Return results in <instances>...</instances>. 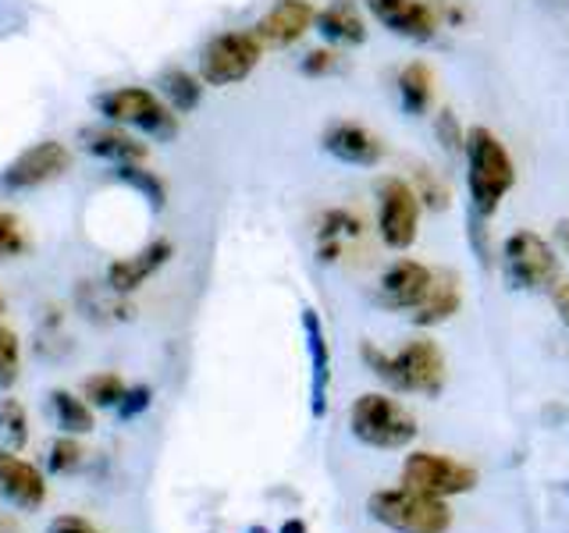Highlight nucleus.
<instances>
[{
  "label": "nucleus",
  "mask_w": 569,
  "mask_h": 533,
  "mask_svg": "<svg viewBox=\"0 0 569 533\" xmlns=\"http://www.w3.org/2000/svg\"><path fill=\"white\" fill-rule=\"evenodd\" d=\"M363 363L378 381L396 391H417V395H438L445 388V355L431 338H413L396 355H385L373 342L363 345Z\"/></svg>",
  "instance_id": "1"
},
{
  "label": "nucleus",
  "mask_w": 569,
  "mask_h": 533,
  "mask_svg": "<svg viewBox=\"0 0 569 533\" xmlns=\"http://www.w3.org/2000/svg\"><path fill=\"white\" fill-rule=\"evenodd\" d=\"M467 164H470L467 171L470 207L477 218H491L516 182L512 157L491 129H473L467 135Z\"/></svg>",
  "instance_id": "2"
},
{
  "label": "nucleus",
  "mask_w": 569,
  "mask_h": 533,
  "mask_svg": "<svg viewBox=\"0 0 569 533\" xmlns=\"http://www.w3.org/2000/svg\"><path fill=\"white\" fill-rule=\"evenodd\" d=\"M367 512L373 523H381L396 533H449L452 530V512L441 497L409 491V487L370 494Z\"/></svg>",
  "instance_id": "3"
},
{
  "label": "nucleus",
  "mask_w": 569,
  "mask_h": 533,
  "mask_svg": "<svg viewBox=\"0 0 569 533\" xmlns=\"http://www.w3.org/2000/svg\"><path fill=\"white\" fill-rule=\"evenodd\" d=\"M97 111L107 121L136 129L157 142H168L178 135V114L157 93H150V89H139V86L107 89V93L97 97Z\"/></svg>",
  "instance_id": "4"
},
{
  "label": "nucleus",
  "mask_w": 569,
  "mask_h": 533,
  "mask_svg": "<svg viewBox=\"0 0 569 533\" xmlns=\"http://www.w3.org/2000/svg\"><path fill=\"white\" fill-rule=\"evenodd\" d=\"M349 426L356 441L370 444V449H406L409 441L417 438V420L406 413V409L388 399V395H378V391H370V395H360L349 409Z\"/></svg>",
  "instance_id": "5"
},
{
  "label": "nucleus",
  "mask_w": 569,
  "mask_h": 533,
  "mask_svg": "<svg viewBox=\"0 0 569 533\" xmlns=\"http://www.w3.org/2000/svg\"><path fill=\"white\" fill-rule=\"evenodd\" d=\"M502 274L520 292H545L559 281V257L538 231H512L502 242Z\"/></svg>",
  "instance_id": "6"
},
{
  "label": "nucleus",
  "mask_w": 569,
  "mask_h": 533,
  "mask_svg": "<svg viewBox=\"0 0 569 533\" xmlns=\"http://www.w3.org/2000/svg\"><path fill=\"white\" fill-rule=\"evenodd\" d=\"M263 43L257 32H221L200 53V79L207 86H236L260 64Z\"/></svg>",
  "instance_id": "7"
},
{
  "label": "nucleus",
  "mask_w": 569,
  "mask_h": 533,
  "mask_svg": "<svg viewBox=\"0 0 569 533\" xmlns=\"http://www.w3.org/2000/svg\"><path fill=\"white\" fill-rule=\"evenodd\" d=\"M71 168V153L64 142L58 139H43L36 147L22 150L11 164L0 171V189L4 192H29V189H40L53 178H61Z\"/></svg>",
  "instance_id": "8"
},
{
  "label": "nucleus",
  "mask_w": 569,
  "mask_h": 533,
  "mask_svg": "<svg viewBox=\"0 0 569 533\" xmlns=\"http://www.w3.org/2000/svg\"><path fill=\"white\" fill-rule=\"evenodd\" d=\"M378 228L391 249H409L420 228V200L402 178H381L378 182Z\"/></svg>",
  "instance_id": "9"
},
{
  "label": "nucleus",
  "mask_w": 569,
  "mask_h": 533,
  "mask_svg": "<svg viewBox=\"0 0 569 533\" xmlns=\"http://www.w3.org/2000/svg\"><path fill=\"white\" fill-rule=\"evenodd\" d=\"M402 484L409 491L431 494V497H449V494H462L477 484V470L462 466L456 459H445L435 452H417L406 459L402 466Z\"/></svg>",
  "instance_id": "10"
},
{
  "label": "nucleus",
  "mask_w": 569,
  "mask_h": 533,
  "mask_svg": "<svg viewBox=\"0 0 569 533\" xmlns=\"http://www.w3.org/2000/svg\"><path fill=\"white\" fill-rule=\"evenodd\" d=\"M435 284V274L417 260H396L378 281V302L385 310H417Z\"/></svg>",
  "instance_id": "11"
},
{
  "label": "nucleus",
  "mask_w": 569,
  "mask_h": 533,
  "mask_svg": "<svg viewBox=\"0 0 569 533\" xmlns=\"http://www.w3.org/2000/svg\"><path fill=\"white\" fill-rule=\"evenodd\" d=\"M174 253V245L168 239H153L139 249V253L124 257V260H114L111 266H107V289H111L114 295H129L136 289H142L160 266H164Z\"/></svg>",
  "instance_id": "12"
},
{
  "label": "nucleus",
  "mask_w": 569,
  "mask_h": 533,
  "mask_svg": "<svg viewBox=\"0 0 569 533\" xmlns=\"http://www.w3.org/2000/svg\"><path fill=\"white\" fill-rule=\"evenodd\" d=\"M313 18L317 11L310 8V0H278L253 26V32L263 47H292L313 26Z\"/></svg>",
  "instance_id": "13"
},
{
  "label": "nucleus",
  "mask_w": 569,
  "mask_h": 533,
  "mask_svg": "<svg viewBox=\"0 0 569 533\" xmlns=\"http://www.w3.org/2000/svg\"><path fill=\"white\" fill-rule=\"evenodd\" d=\"M0 497L26 512L40 509L47 502V484H43L40 470L8 449H0Z\"/></svg>",
  "instance_id": "14"
},
{
  "label": "nucleus",
  "mask_w": 569,
  "mask_h": 533,
  "mask_svg": "<svg viewBox=\"0 0 569 533\" xmlns=\"http://www.w3.org/2000/svg\"><path fill=\"white\" fill-rule=\"evenodd\" d=\"M367 8L385 29L406 36V40L423 43V40H431L438 29V18L423 0H367Z\"/></svg>",
  "instance_id": "15"
},
{
  "label": "nucleus",
  "mask_w": 569,
  "mask_h": 533,
  "mask_svg": "<svg viewBox=\"0 0 569 533\" xmlns=\"http://www.w3.org/2000/svg\"><path fill=\"white\" fill-rule=\"evenodd\" d=\"M325 150L342 164L373 168L385 157V142L356 121H335L325 132Z\"/></svg>",
  "instance_id": "16"
},
{
  "label": "nucleus",
  "mask_w": 569,
  "mask_h": 533,
  "mask_svg": "<svg viewBox=\"0 0 569 533\" xmlns=\"http://www.w3.org/2000/svg\"><path fill=\"white\" fill-rule=\"evenodd\" d=\"M79 147L89 153V157H97V160H107V164H142L147 160V147L129 135V132H121V129H82L79 132Z\"/></svg>",
  "instance_id": "17"
},
{
  "label": "nucleus",
  "mask_w": 569,
  "mask_h": 533,
  "mask_svg": "<svg viewBox=\"0 0 569 533\" xmlns=\"http://www.w3.org/2000/svg\"><path fill=\"white\" fill-rule=\"evenodd\" d=\"M302 331H307V345H310V363H313V384H310V409L320 420L328 413V384H331V355L325 342V328H320V316L313 310H302Z\"/></svg>",
  "instance_id": "18"
},
{
  "label": "nucleus",
  "mask_w": 569,
  "mask_h": 533,
  "mask_svg": "<svg viewBox=\"0 0 569 533\" xmlns=\"http://www.w3.org/2000/svg\"><path fill=\"white\" fill-rule=\"evenodd\" d=\"M363 235V221L352 210L335 207L328 213H320L317 221V257L325 263H335L346 253V245Z\"/></svg>",
  "instance_id": "19"
},
{
  "label": "nucleus",
  "mask_w": 569,
  "mask_h": 533,
  "mask_svg": "<svg viewBox=\"0 0 569 533\" xmlns=\"http://www.w3.org/2000/svg\"><path fill=\"white\" fill-rule=\"evenodd\" d=\"M313 22L331 43L356 47V43L367 40V26H363V18H360V11H356L352 0H331V4L313 18Z\"/></svg>",
  "instance_id": "20"
},
{
  "label": "nucleus",
  "mask_w": 569,
  "mask_h": 533,
  "mask_svg": "<svg viewBox=\"0 0 569 533\" xmlns=\"http://www.w3.org/2000/svg\"><path fill=\"white\" fill-rule=\"evenodd\" d=\"M456 310H459V281L452 274H435L431 292L413 310V320L420 328H435L441 320H449Z\"/></svg>",
  "instance_id": "21"
},
{
  "label": "nucleus",
  "mask_w": 569,
  "mask_h": 533,
  "mask_svg": "<svg viewBox=\"0 0 569 533\" xmlns=\"http://www.w3.org/2000/svg\"><path fill=\"white\" fill-rule=\"evenodd\" d=\"M50 413H53V423L61 426L64 434H89L93 431V409H89V402L86 399H79V395H71V391H64V388H53L50 391Z\"/></svg>",
  "instance_id": "22"
},
{
  "label": "nucleus",
  "mask_w": 569,
  "mask_h": 533,
  "mask_svg": "<svg viewBox=\"0 0 569 533\" xmlns=\"http://www.w3.org/2000/svg\"><path fill=\"white\" fill-rule=\"evenodd\" d=\"M431 97H435V76L431 68L423 61H413L399 71V100H402V111L406 114H423L427 107H431Z\"/></svg>",
  "instance_id": "23"
},
{
  "label": "nucleus",
  "mask_w": 569,
  "mask_h": 533,
  "mask_svg": "<svg viewBox=\"0 0 569 533\" xmlns=\"http://www.w3.org/2000/svg\"><path fill=\"white\" fill-rule=\"evenodd\" d=\"M160 97H164V103L174 114H192L203 100V86L196 76H189V71L168 68L164 76H160Z\"/></svg>",
  "instance_id": "24"
},
{
  "label": "nucleus",
  "mask_w": 569,
  "mask_h": 533,
  "mask_svg": "<svg viewBox=\"0 0 569 533\" xmlns=\"http://www.w3.org/2000/svg\"><path fill=\"white\" fill-rule=\"evenodd\" d=\"M29 441V416L18 399H0V449L18 452Z\"/></svg>",
  "instance_id": "25"
},
{
  "label": "nucleus",
  "mask_w": 569,
  "mask_h": 533,
  "mask_svg": "<svg viewBox=\"0 0 569 533\" xmlns=\"http://www.w3.org/2000/svg\"><path fill=\"white\" fill-rule=\"evenodd\" d=\"M114 174L121 178L124 185H132L136 192H142V200H150L157 210L164 207V200H168V189H164V182L153 174V171H147V168H139V164H121V168H114Z\"/></svg>",
  "instance_id": "26"
},
{
  "label": "nucleus",
  "mask_w": 569,
  "mask_h": 533,
  "mask_svg": "<svg viewBox=\"0 0 569 533\" xmlns=\"http://www.w3.org/2000/svg\"><path fill=\"white\" fill-rule=\"evenodd\" d=\"M124 388H129V384H124L118 373H93V378L82 381V395H86V402H93L97 409H118Z\"/></svg>",
  "instance_id": "27"
},
{
  "label": "nucleus",
  "mask_w": 569,
  "mask_h": 533,
  "mask_svg": "<svg viewBox=\"0 0 569 533\" xmlns=\"http://www.w3.org/2000/svg\"><path fill=\"white\" fill-rule=\"evenodd\" d=\"M47 466H50V473H58V476L79 473L86 466V449L71 434H64V438H58V441L50 444Z\"/></svg>",
  "instance_id": "28"
},
{
  "label": "nucleus",
  "mask_w": 569,
  "mask_h": 533,
  "mask_svg": "<svg viewBox=\"0 0 569 533\" xmlns=\"http://www.w3.org/2000/svg\"><path fill=\"white\" fill-rule=\"evenodd\" d=\"M22 253H29V235H26L22 221H18L14 213L0 210V260H11Z\"/></svg>",
  "instance_id": "29"
},
{
  "label": "nucleus",
  "mask_w": 569,
  "mask_h": 533,
  "mask_svg": "<svg viewBox=\"0 0 569 533\" xmlns=\"http://www.w3.org/2000/svg\"><path fill=\"white\" fill-rule=\"evenodd\" d=\"M22 373V349H18V338L14 331L0 328V388H11Z\"/></svg>",
  "instance_id": "30"
},
{
  "label": "nucleus",
  "mask_w": 569,
  "mask_h": 533,
  "mask_svg": "<svg viewBox=\"0 0 569 533\" xmlns=\"http://www.w3.org/2000/svg\"><path fill=\"white\" fill-rule=\"evenodd\" d=\"M413 192H417V200L423 207H431V210H445V207H449V189L438 182V174L431 168H417Z\"/></svg>",
  "instance_id": "31"
},
{
  "label": "nucleus",
  "mask_w": 569,
  "mask_h": 533,
  "mask_svg": "<svg viewBox=\"0 0 569 533\" xmlns=\"http://www.w3.org/2000/svg\"><path fill=\"white\" fill-rule=\"evenodd\" d=\"M435 132H438V142L445 150H462L467 147V135H462V129H459V118L452 114V111H441L438 114V121H435Z\"/></svg>",
  "instance_id": "32"
},
{
  "label": "nucleus",
  "mask_w": 569,
  "mask_h": 533,
  "mask_svg": "<svg viewBox=\"0 0 569 533\" xmlns=\"http://www.w3.org/2000/svg\"><path fill=\"white\" fill-rule=\"evenodd\" d=\"M150 402H153V391L150 388H124V395H121V402H118V416L121 420H136L142 409H150Z\"/></svg>",
  "instance_id": "33"
},
{
  "label": "nucleus",
  "mask_w": 569,
  "mask_h": 533,
  "mask_svg": "<svg viewBox=\"0 0 569 533\" xmlns=\"http://www.w3.org/2000/svg\"><path fill=\"white\" fill-rule=\"evenodd\" d=\"M47 533H103V530H97L82 515H58V520H50Z\"/></svg>",
  "instance_id": "34"
},
{
  "label": "nucleus",
  "mask_w": 569,
  "mask_h": 533,
  "mask_svg": "<svg viewBox=\"0 0 569 533\" xmlns=\"http://www.w3.org/2000/svg\"><path fill=\"white\" fill-rule=\"evenodd\" d=\"M331 68H335L331 50H313V53H307V61H302V71H307V76H325Z\"/></svg>",
  "instance_id": "35"
},
{
  "label": "nucleus",
  "mask_w": 569,
  "mask_h": 533,
  "mask_svg": "<svg viewBox=\"0 0 569 533\" xmlns=\"http://www.w3.org/2000/svg\"><path fill=\"white\" fill-rule=\"evenodd\" d=\"M551 299H556V310H559V320L569 328V281L559 284L556 292H551Z\"/></svg>",
  "instance_id": "36"
},
{
  "label": "nucleus",
  "mask_w": 569,
  "mask_h": 533,
  "mask_svg": "<svg viewBox=\"0 0 569 533\" xmlns=\"http://www.w3.org/2000/svg\"><path fill=\"white\" fill-rule=\"evenodd\" d=\"M556 239H559V245L566 249V257H569V218L556 224Z\"/></svg>",
  "instance_id": "37"
},
{
  "label": "nucleus",
  "mask_w": 569,
  "mask_h": 533,
  "mask_svg": "<svg viewBox=\"0 0 569 533\" xmlns=\"http://www.w3.org/2000/svg\"><path fill=\"white\" fill-rule=\"evenodd\" d=\"M281 533H307V523H302V520H289V523L281 526Z\"/></svg>",
  "instance_id": "38"
},
{
  "label": "nucleus",
  "mask_w": 569,
  "mask_h": 533,
  "mask_svg": "<svg viewBox=\"0 0 569 533\" xmlns=\"http://www.w3.org/2000/svg\"><path fill=\"white\" fill-rule=\"evenodd\" d=\"M0 313H4V295H0Z\"/></svg>",
  "instance_id": "39"
},
{
  "label": "nucleus",
  "mask_w": 569,
  "mask_h": 533,
  "mask_svg": "<svg viewBox=\"0 0 569 533\" xmlns=\"http://www.w3.org/2000/svg\"><path fill=\"white\" fill-rule=\"evenodd\" d=\"M566 494H569V484H566Z\"/></svg>",
  "instance_id": "40"
}]
</instances>
